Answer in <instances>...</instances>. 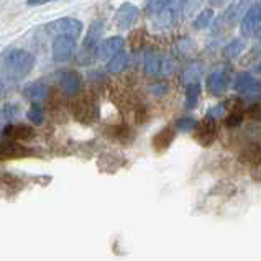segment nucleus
<instances>
[{"mask_svg":"<svg viewBox=\"0 0 261 261\" xmlns=\"http://www.w3.org/2000/svg\"><path fill=\"white\" fill-rule=\"evenodd\" d=\"M35 66V56L23 49H10L4 56V74L12 79H21L30 74Z\"/></svg>","mask_w":261,"mask_h":261,"instance_id":"nucleus-1","label":"nucleus"},{"mask_svg":"<svg viewBox=\"0 0 261 261\" xmlns=\"http://www.w3.org/2000/svg\"><path fill=\"white\" fill-rule=\"evenodd\" d=\"M71 112L76 117V120H79L84 125H91L94 122L99 120L100 109L97 97L92 92H86L77 95L76 99L71 102Z\"/></svg>","mask_w":261,"mask_h":261,"instance_id":"nucleus-2","label":"nucleus"},{"mask_svg":"<svg viewBox=\"0 0 261 261\" xmlns=\"http://www.w3.org/2000/svg\"><path fill=\"white\" fill-rule=\"evenodd\" d=\"M74 49H76V38H74V36H66V35L55 36L53 48H51L55 61H58V63L68 61V59L72 56Z\"/></svg>","mask_w":261,"mask_h":261,"instance_id":"nucleus-3","label":"nucleus"},{"mask_svg":"<svg viewBox=\"0 0 261 261\" xmlns=\"http://www.w3.org/2000/svg\"><path fill=\"white\" fill-rule=\"evenodd\" d=\"M215 137H217V122L211 117H205L202 122H199L196 126V133L194 138L202 146H208L214 143Z\"/></svg>","mask_w":261,"mask_h":261,"instance_id":"nucleus-4","label":"nucleus"},{"mask_svg":"<svg viewBox=\"0 0 261 261\" xmlns=\"http://www.w3.org/2000/svg\"><path fill=\"white\" fill-rule=\"evenodd\" d=\"M51 32H55L56 36H74V38H79L81 32H83V23L79 20H74V18H63V20H58L55 23H51Z\"/></svg>","mask_w":261,"mask_h":261,"instance_id":"nucleus-5","label":"nucleus"},{"mask_svg":"<svg viewBox=\"0 0 261 261\" xmlns=\"http://www.w3.org/2000/svg\"><path fill=\"white\" fill-rule=\"evenodd\" d=\"M261 25V4H255L251 9L247 12L245 18L242 21V33L245 36H251L258 32Z\"/></svg>","mask_w":261,"mask_h":261,"instance_id":"nucleus-6","label":"nucleus"},{"mask_svg":"<svg viewBox=\"0 0 261 261\" xmlns=\"http://www.w3.org/2000/svg\"><path fill=\"white\" fill-rule=\"evenodd\" d=\"M123 48V40L120 36H112V38L106 40L99 48H97V58L99 59H112L118 53H122Z\"/></svg>","mask_w":261,"mask_h":261,"instance_id":"nucleus-7","label":"nucleus"},{"mask_svg":"<svg viewBox=\"0 0 261 261\" xmlns=\"http://www.w3.org/2000/svg\"><path fill=\"white\" fill-rule=\"evenodd\" d=\"M138 20V9L132 4H123L120 9L117 10L115 21L120 28H130Z\"/></svg>","mask_w":261,"mask_h":261,"instance_id":"nucleus-8","label":"nucleus"},{"mask_svg":"<svg viewBox=\"0 0 261 261\" xmlns=\"http://www.w3.org/2000/svg\"><path fill=\"white\" fill-rule=\"evenodd\" d=\"M235 89L238 92L242 94H247L250 97H255L259 94L261 91V84L258 83V81L255 77L248 76V74H240L237 79H235Z\"/></svg>","mask_w":261,"mask_h":261,"instance_id":"nucleus-9","label":"nucleus"},{"mask_svg":"<svg viewBox=\"0 0 261 261\" xmlns=\"http://www.w3.org/2000/svg\"><path fill=\"white\" fill-rule=\"evenodd\" d=\"M33 151L25 148L23 145L17 143V141H12V140H4L2 141V146H0V154L2 158H23V156L32 154Z\"/></svg>","mask_w":261,"mask_h":261,"instance_id":"nucleus-10","label":"nucleus"},{"mask_svg":"<svg viewBox=\"0 0 261 261\" xmlns=\"http://www.w3.org/2000/svg\"><path fill=\"white\" fill-rule=\"evenodd\" d=\"M4 137H7L12 141H25L33 137L32 126H28L25 123H17V125H9L4 128Z\"/></svg>","mask_w":261,"mask_h":261,"instance_id":"nucleus-11","label":"nucleus"},{"mask_svg":"<svg viewBox=\"0 0 261 261\" xmlns=\"http://www.w3.org/2000/svg\"><path fill=\"white\" fill-rule=\"evenodd\" d=\"M228 87V76L227 72L223 71H217L208 76L207 79V89L211 91V94L214 95H222L223 92L227 91Z\"/></svg>","mask_w":261,"mask_h":261,"instance_id":"nucleus-12","label":"nucleus"},{"mask_svg":"<svg viewBox=\"0 0 261 261\" xmlns=\"http://www.w3.org/2000/svg\"><path fill=\"white\" fill-rule=\"evenodd\" d=\"M174 137H176V132L173 128H169V126L163 128L160 133H156V135L153 137V150L156 153L166 151L168 148L171 146V143H173Z\"/></svg>","mask_w":261,"mask_h":261,"instance_id":"nucleus-13","label":"nucleus"},{"mask_svg":"<svg viewBox=\"0 0 261 261\" xmlns=\"http://www.w3.org/2000/svg\"><path fill=\"white\" fill-rule=\"evenodd\" d=\"M240 160L247 165L259 166L261 165V141H255V143L248 145L240 154Z\"/></svg>","mask_w":261,"mask_h":261,"instance_id":"nucleus-14","label":"nucleus"},{"mask_svg":"<svg viewBox=\"0 0 261 261\" xmlns=\"http://www.w3.org/2000/svg\"><path fill=\"white\" fill-rule=\"evenodd\" d=\"M23 94H25L27 99H30L32 102L40 103L41 100H44L48 97L49 89H48L46 84H43V83H33V84H30L28 87H25Z\"/></svg>","mask_w":261,"mask_h":261,"instance_id":"nucleus-15","label":"nucleus"},{"mask_svg":"<svg viewBox=\"0 0 261 261\" xmlns=\"http://www.w3.org/2000/svg\"><path fill=\"white\" fill-rule=\"evenodd\" d=\"M61 87H63V92L68 95L77 94L81 89V76L74 71L66 72L61 79Z\"/></svg>","mask_w":261,"mask_h":261,"instance_id":"nucleus-16","label":"nucleus"},{"mask_svg":"<svg viewBox=\"0 0 261 261\" xmlns=\"http://www.w3.org/2000/svg\"><path fill=\"white\" fill-rule=\"evenodd\" d=\"M102 35H103V21L102 20L92 21V25H91V28H89L87 36L84 40V49L94 48L95 44L99 43V40L102 38Z\"/></svg>","mask_w":261,"mask_h":261,"instance_id":"nucleus-17","label":"nucleus"},{"mask_svg":"<svg viewBox=\"0 0 261 261\" xmlns=\"http://www.w3.org/2000/svg\"><path fill=\"white\" fill-rule=\"evenodd\" d=\"M126 64H128V55L122 51V53H118L115 58H112L109 64H107V71L112 72V74H117V72H122Z\"/></svg>","mask_w":261,"mask_h":261,"instance_id":"nucleus-18","label":"nucleus"},{"mask_svg":"<svg viewBox=\"0 0 261 261\" xmlns=\"http://www.w3.org/2000/svg\"><path fill=\"white\" fill-rule=\"evenodd\" d=\"M163 69V61L156 56L154 53H148L146 55V61H145V72L146 76H156L160 71Z\"/></svg>","mask_w":261,"mask_h":261,"instance_id":"nucleus-19","label":"nucleus"},{"mask_svg":"<svg viewBox=\"0 0 261 261\" xmlns=\"http://www.w3.org/2000/svg\"><path fill=\"white\" fill-rule=\"evenodd\" d=\"M199 95H200V86L197 83L189 84L188 91H186V97H184L186 109H194V107H196L197 100H199Z\"/></svg>","mask_w":261,"mask_h":261,"instance_id":"nucleus-20","label":"nucleus"},{"mask_svg":"<svg viewBox=\"0 0 261 261\" xmlns=\"http://www.w3.org/2000/svg\"><path fill=\"white\" fill-rule=\"evenodd\" d=\"M245 49V41L243 40H240V38H237V40H233V41H230L227 46H225V58H228V59H233V58H237L238 55L242 53V51Z\"/></svg>","mask_w":261,"mask_h":261,"instance_id":"nucleus-21","label":"nucleus"},{"mask_svg":"<svg viewBox=\"0 0 261 261\" xmlns=\"http://www.w3.org/2000/svg\"><path fill=\"white\" fill-rule=\"evenodd\" d=\"M243 115H245V112L240 109V106H238L237 109H233L232 112H230L228 117L225 118V125L228 126V128H235V126H238L242 123Z\"/></svg>","mask_w":261,"mask_h":261,"instance_id":"nucleus-22","label":"nucleus"},{"mask_svg":"<svg viewBox=\"0 0 261 261\" xmlns=\"http://www.w3.org/2000/svg\"><path fill=\"white\" fill-rule=\"evenodd\" d=\"M248 4H245V2H237V4H233L232 7H230V9L227 10V20L228 21H237L238 18H240V15H242V9H245V7H247Z\"/></svg>","mask_w":261,"mask_h":261,"instance_id":"nucleus-23","label":"nucleus"},{"mask_svg":"<svg viewBox=\"0 0 261 261\" xmlns=\"http://www.w3.org/2000/svg\"><path fill=\"white\" fill-rule=\"evenodd\" d=\"M196 126H197V122L194 120L192 117H182V118H179V120L176 122V128L182 130V132L196 130Z\"/></svg>","mask_w":261,"mask_h":261,"instance_id":"nucleus-24","label":"nucleus"},{"mask_svg":"<svg viewBox=\"0 0 261 261\" xmlns=\"http://www.w3.org/2000/svg\"><path fill=\"white\" fill-rule=\"evenodd\" d=\"M27 115H28V118L33 123H41V120H43V109H41L40 103H33V106L30 107Z\"/></svg>","mask_w":261,"mask_h":261,"instance_id":"nucleus-25","label":"nucleus"},{"mask_svg":"<svg viewBox=\"0 0 261 261\" xmlns=\"http://www.w3.org/2000/svg\"><path fill=\"white\" fill-rule=\"evenodd\" d=\"M212 18V10H204L202 13L199 15V17L196 18V21H194V27L196 28H204L208 25V21H211Z\"/></svg>","mask_w":261,"mask_h":261,"instance_id":"nucleus-26","label":"nucleus"},{"mask_svg":"<svg viewBox=\"0 0 261 261\" xmlns=\"http://www.w3.org/2000/svg\"><path fill=\"white\" fill-rule=\"evenodd\" d=\"M247 115L250 118H255V120H261V103H255L247 110Z\"/></svg>","mask_w":261,"mask_h":261,"instance_id":"nucleus-27","label":"nucleus"},{"mask_svg":"<svg viewBox=\"0 0 261 261\" xmlns=\"http://www.w3.org/2000/svg\"><path fill=\"white\" fill-rule=\"evenodd\" d=\"M18 114V109L15 107V106H5L4 110H2V117H4V120H7V118H13L15 115Z\"/></svg>","mask_w":261,"mask_h":261,"instance_id":"nucleus-28","label":"nucleus"},{"mask_svg":"<svg viewBox=\"0 0 261 261\" xmlns=\"http://www.w3.org/2000/svg\"><path fill=\"white\" fill-rule=\"evenodd\" d=\"M168 84H156V86H151L150 87V92L151 94H156V95H163V94H166L168 92Z\"/></svg>","mask_w":261,"mask_h":261,"instance_id":"nucleus-29","label":"nucleus"}]
</instances>
